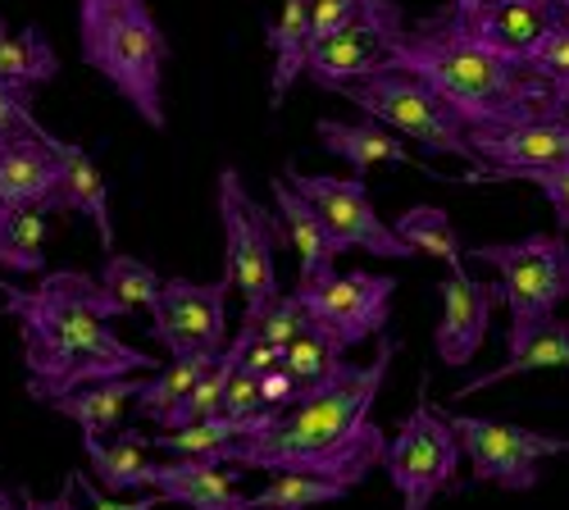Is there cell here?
<instances>
[{"instance_id": "1", "label": "cell", "mask_w": 569, "mask_h": 510, "mask_svg": "<svg viewBox=\"0 0 569 510\" xmlns=\"http://www.w3.org/2000/svg\"><path fill=\"white\" fill-rule=\"evenodd\" d=\"M397 356V338L378 333V356L369 364H338L323 383L306 388L292 406L256 410L242 438L223 442L206 460L228 470H260V474H310L342 483L356 492L383 460L388 433L369 420V410L383 392V379Z\"/></svg>"}, {"instance_id": "2", "label": "cell", "mask_w": 569, "mask_h": 510, "mask_svg": "<svg viewBox=\"0 0 569 510\" xmlns=\"http://www.w3.org/2000/svg\"><path fill=\"white\" fill-rule=\"evenodd\" d=\"M0 314L19 323L32 401L78 383L151 374L156 369L147 351L128 347L110 329V319H123L128 310L91 273L56 269L37 288L0 283Z\"/></svg>"}, {"instance_id": "3", "label": "cell", "mask_w": 569, "mask_h": 510, "mask_svg": "<svg viewBox=\"0 0 569 510\" xmlns=\"http://www.w3.org/2000/svg\"><path fill=\"white\" fill-rule=\"evenodd\" d=\"M388 64L419 73L465 119V128H506L525 119H551V82L525 60H510L473 37L456 10L429 14L392 37Z\"/></svg>"}, {"instance_id": "4", "label": "cell", "mask_w": 569, "mask_h": 510, "mask_svg": "<svg viewBox=\"0 0 569 510\" xmlns=\"http://www.w3.org/2000/svg\"><path fill=\"white\" fill-rule=\"evenodd\" d=\"M78 41L87 69H97L141 123L164 132L169 37L147 0H78Z\"/></svg>"}, {"instance_id": "5", "label": "cell", "mask_w": 569, "mask_h": 510, "mask_svg": "<svg viewBox=\"0 0 569 510\" xmlns=\"http://www.w3.org/2000/svg\"><path fill=\"white\" fill-rule=\"evenodd\" d=\"M328 91H333V97H347L356 110H365L369 119L392 128L397 137H410V142H419L423 151L456 156V160L473 164V147H469L465 119L419 73H410L401 64H378L373 73L338 82Z\"/></svg>"}, {"instance_id": "6", "label": "cell", "mask_w": 569, "mask_h": 510, "mask_svg": "<svg viewBox=\"0 0 569 510\" xmlns=\"http://www.w3.org/2000/svg\"><path fill=\"white\" fill-rule=\"evenodd\" d=\"M473 264H492L501 273V301L510 310L506 351H515L542 319L569 301V238L565 233H529L519 242H488L465 251Z\"/></svg>"}, {"instance_id": "7", "label": "cell", "mask_w": 569, "mask_h": 510, "mask_svg": "<svg viewBox=\"0 0 569 510\" xmlns=\"http://www.w3.org/2000/svg\"><path fill=\"white\" fill-rule=\"evenodd\" d=\"M219 223H223V278L247 297V310H260L278 297V242L282 228L269 214L237 169H219Z\"/></svg>"}, {"instance_id": "8", "label": "cell", "mask_w": 569, "mask_h": 510, "mask_svg": "<svg viewBox=\"0 0 569 510\" xmlns=\"http://www.w3.org/2000/svg\"><path fill=\"white\" fill-rule=\"evenodd\" d=\"M378 466L388 470V479L401 492L406 510H429L433 497L451 488L456 466H460V442H456V429L447 424V414L429 401V383H423L419 406L388 438Z\"/></svg>"}, {"instance_id": "9", "label": "cell", "mask_w": 569, "mask_h": 510, "mask_svg": "<svg viewBox=\"0 0 569 510\" xmlns=\"http://www.w3.org/2000/svg\"><path fill=\"white\" fill-rule=\"evenodd\" d=\"M438 410L447 414L460 451L473 466L469 488L497 483L501 492H529L542 479L547 456H569V438L533 433L525 424H506V420H483V414H451L447 406H438Z\"/></svg>"}, {"instance_id": "10", "label": "cell", "mask_w": 569, "mask_h": 510, "mask_svg": "<svg viewBox=\"0 0 569 510\" xmlns=\"http://www.w3.org/2000/svg\"><path fill=\"white\" fill-rule=\"evenodd\" d=\"M392 292H397L392 278L369 273V269H351V273L323 269L310 283H297V301H301L306 319L315 329H323L342 351H351L388 329Z\"/></svg>"}, {"instance_id": "11", "label": "cell", "mask_w": 569, "mask_h": 510, "mask_svg": "<svg viewBox=\"0 0 569 510\" xmlns=\"http://www.w3.org/2000/svg\"><path fill=\"white\" fill-rule=\"evenodd\" d=\"M282 178L319 210L328 238L338 251H369L383 260H415V251L397 238V228L378 219L365 178H333V173H301L297 164H282Z\"/></svg>"}, {"instance_id": "12", "label": "cell", "mask_w": 569, "mask_h": 510, "mask_svg": "<svg viewBox=\"0 0 569 510\" xmlns=\"http://www.w3.org/2000/svg\"><path fill=\"white\" fill-rule=\"evenodd\" d=\"M228 278L192 283V278H164L151 310V338L178 356H219L228 347Z\"/></svg>"}, {"instance_id": "13", "label": "cell", "mask_w": 569, "mask_h": 510, "mask_svg": "<svg viewBox=\"0 0 569 510\" xmlns=\"http://www.w3.org/2000/svg\"><path fill=\"white\" fill-rule=\"evenodd\" d=\"M473 169L460 178L469 182H510L538 169L569 164V123L560 119H525L506 128H469Z\"/></svg>"}, {"instance_id": "14", "label": "cell", "mask_w": 569, "mask_h": 510, "mask_svg": "<svg viewBox=\"0 0 569 510\" xmlns=\"http://www.w3.org/2000/svg\"><path fill=\"white\" fill-rule=\"evenodd\" d=\"M406 28V14L397 0L378 6L373 14H360L351 23H342L338 32H328L319 41H310L306 51V73L315 78V87H338V82H351V78H365L373 73L378 64H388V51H392V37Z\"/></svg>"}, {"instance_id": "15", "label": "cell", "mask_w": 569, "mask_h": 510, "mask_svg": "<svg viewBox=\"0 0 569 510\" xmlns=\"http://www.w3.org/2000/svg\"><path fill=\"white\" fill-rule=\"evenodd\" d=\"M438 297H442V319L433 333L438 360L451 369H465L488 338V319L501 306V283H479V278H469V273H447L438 283Z\"/></svg>"}, {"instance_id": "16", "label": "cell", "mask_w": 569, "mask_h": 510, "mask_svg": "<svg viewBox=\"0 0 569 510\" xmlns=\"http://www.w3.org/2000/svg\"><path fill=\"white\" fill-rule=\"evenodd\" d=\"M242 470L214 466L206 456H173V460H151L141 488H156L160 501H178L187 510H242V492H237Z\"/></svg>"}, {"instance_id": "17", "label": "cell", "mask_w": 569, "mask_h": 510, "mask_svg": "<svg viewBox=\"0 0 569 510\" xmlns=\"http://www.w3.org/2000/svg\"><path fill=\"white\" fill-rule=\"evenodd\" d=\"M56 151L51 132H23L0 142V214L6 210H41L51 214L56 201Z\"/></svg>"}, {"instance_id": "18", "label": "cell", "mask_w": 569, "mask_h": 510, "mask_svg": "<svg viewBox=\"0 0 569 510\" xmlns=\"http://www.w3.org/2000/svg\"><path fill=\"white\" fill-rule=\"evenodd\" d=\"M315 132H319L323 151L338 156V160H347L356 178H365L373 164H410V169H419V173H429L433 182H460V178L438 173L433 164L415 160V156L401 147V137H397L392 128H383L378 119H369V114H365V119H319Z\"/></svg>"}, {"instance_id": "19", "label": "cell", "mask_w": 569, "mask_h": 510, "mask_svg": "<svg viewBox=\"0 0 569 510\" xmlns=\"http://www.w3.org/2000/svg\"><path fill=\"white\" fill-rule=\"evenodd\" d=\"M51 151H56V201H51V214H87L91 223H97L101 233V247L106 256L114 251V223H110V188L106 178L97 169V160H91L78 142H60V137L51 132Z\"/></svg>"}, {"instance_id": "20", "label": "cell", "mask_w": 569, "mask_h": 510, "mask_svg": "<svg viewBox=\"0 0 569 510\" xmlns=\"http://www.w3.org/2000/svg\"><path fill=\"white\" fill-rule=\"evenodd\" d=\"M269 188H273V206H278V228H282V238L292 242V251H297V260H301V278H297V283H310L315 273L333 269V260H338L342 251L333 247V238H328V228H323L319 210L292 188L288 178L278 173Z\"/></svg>"}, {"instance_id": "21", "label": "cell", "mask_w": 569, "mask_h": 510, "mask_svg": "<svg viewBox=\"0 0 569 510\" xmlns=\"http://www.w3.org/2000/svg\"><path fill=\"white\" fill-rule=\"evenodd\" d=\"M137 379L141 374H123V379H97V383H78L64 392L41 397V406H51L82 429V438H106L123 424V414L137 397Z\"/></svg>"}, {"instance_id": "22", "label": "cell", "mask_w": 569, "mask_h": 510, "mask_svg": "<svg viewBox=\"0 0 569 510\" xmlns=\"http://www.w3.org/2000/svg\"><path fill=\"white\" fill-rule=\"evenodd\" d=\"M456 19L479 41H488L492 51L525 60L538 32L551 23V6H542V0H492V6L473 10V14H456Z\"/></svg>"}, {"instance_id": "23", "label": "cell", "mask_w": 569, "mask_h": 510, "mask_svg": "<svg viewBox=\"0 0 569 510\" xmlns=\"http://www.w3.org/2000/svg\"><path fill=\"white\" fill-rule=\"evenodd\" d=\"M533 369H569V319H556V314L542 319L515 351H506V364H497V369H488V374L469 379L465 388H456L451 401H465L473 392H488V388H497L506 379H519V374H533Z\"/></svg>"}, {"instance_id": "24", "label": "cell", "mask_w": 569, "mask_h": 510, "mask_svg": "<svg viewBox=\"0 0 569 510\" xmlns=\"http://www.w3.org/2000/svg\"><path fill=\"white\" fill-rule=\"evenodd\" d=\"M264 41L273 51V87L269 106L278 110L292 82L306 73V51H310V0H282V19L264 23Z\"/></svg>"}, {"instance_id": "25", "label": "cell", "mask_w": 569, "mask_h": 510, "mask_svg": "<svg viewBox=\"0 0 569 510\" xmlns=\"http://www.w3.org/2000/svg\"><path fill=\"white\" fill-rule=\"evenodd\" d=\"M60 73V56L51 37H46L37 23H28L23 32H10L6 19H0V82H14V87H46Z\"/></svg>"}, {"instance_id": "26", "label": "cell", "mask_w": 569, "mask_h": 510, "mask_svg": "<svg viewBox=\"0 0 569 510\" xmlns=\"http://www.w3.org/2000/svg\"><path fill=\"white\" fill-rule=\"evenodd\" d=\"M147 447H151V438L137 433V429L119 433L114 442L82 438V451L91 460V474H97L101 488H110V492H137L141 488V474H147V466H151Z\"/></svg>"}, {"instance_id": "27", "label": "cell", "mask_w": 569, "mask_h": 510, "mask_svg": "<svg viewBox=\"0 0 569 510\" xmlns=\"http://www.w3.org/2000/svg\"><path fill=\"white\" fill-rule=\"evenodd\" d=\"M397 238L415 251V256H433L447 264V273H465V247L451 228V214L438 206H410L397 223Z\"/></svg>"}, {"instance_id": "28", "label": "cell", "mask_w": 569, "mask_h": 510, "mask_svg": "<svg viewBox=\"0 0 569 510\" xmlns=\"http://www.w3.org/2000/svg\"><path fill=\"white\" fill-rule=\"evenodd\" d=\"M210 360H214V356H178L173 364L151 369V379H137V397H132V406H137L141 420L160 424L164 414L187 397V388L201 379V369H206Z\"/></svg>"}, {"instance_id": "29", "label": "cell", "mask_w": 569, "mask_h": 510, "mask_svg": "<svg viewBox=\"0 0 569 510\" xmlns=\"http://www.w3.org/2000/svg\"><path fill=\"white\" fill-rule=\"evenodd\" d=\"M0 269H10V273L46 269V214L41 210L0 214Z\"/></svg>"}, {"instance_id": "30", "label": "cell", "mask_w": 569, "mask_h": 510, "mask_svg": "<svg viewBox=\"0 0 569 510\" xmlns=\"http://www.w3.org/2000/svg\"><path fill=\"white\" fill-rule=\"evenodd\" d=\"M342 360H347V351L333 338H328L323 329H315L310 319H306V329L288 347H282V369H288V374L301 383V392L315 388V383H323Z\"/></svg>"}, {"instance_id": "31", "label": "cell", "mask_w": 569, "mask_h": 510, "mask_svg": "<svg viewBox=\"0 0 569 510\" xmlns=\"http://www.w3.org/2000/svg\"><path fill=\"white\" fill-rule=\"evenodd\" d=\"M347 488L328 483V479H310V474H273L269 488H260L256 497H242V510H310L323 501H342Z\"/></svg>"}, {"instance_id": "32", "label": "cell", "mask_w": 569, "mask_h": 510, "mask_svg": "<svg viewBox=\"0 0 569 510\" xmlns=\"http://www.w3.org/2000/svg\"><path fill=\"white\" fill-rule=\"evenodd\" d=\"M97 283L132 314L137 306L141 310H147L151 301H156V292H160V283H164V278L147 264V260H137V256H119V251H110L106 256V264H101V278H97Z\"/></svg>"}, {"instance_id": "33", "label": "cell", "mask_w": 569, "mask_h": 510, "mask_svg": "<svg viewBox=\"0 0 569 510\" xmlns=\"http://www.w3.org/2000/svg\"><path fill=\"white\" fill-rule=\"evenodd\" d=\"M251 420H232V414H210V420H197V424H182V429H164L160 438H151V447L169 451V456H210L219 451L223 442L242 438Z\"/></svg>"}, {"instance_id": "34", "label": "cell", "mask_w": 569, "mask_h": 510, "mask_svg": "<svg viewBox=\"0 0 569 510\" xmlns=\"http://www.w3.org/2000/svg\"><path fill=\"white\" fill-rule=\"evenodd\" d=\"M301 329H306V310H301L297 292H288V297L278 292V297H269L260 310H247V314H242V333H247L251 342L288 347Z\"/></svg>"}, {"instance_id": "35", "label": "cell", "mask_w": 569, "mask_h": 510, "mask_svg": "<svg viewBox=\"0 0 569 510\" xmlns=\"http://www.w3.org/2000/svg\"><path fill=\"white\" fill-rule=\"evenodd\" d=\"M525 64H529L538 78H547L551 87L569 82V19L551 14V23H547V28L538 32V41L529 46Z\"/></svg>"}, {"instance_id": "36", "label": "cell", "mask_w": 569, "mask_h": 510, "mask_svg": "<svg viewBox=\"0 0 569 510\" xmlns=\"http://www.w3.org/2000/svg\"><path fill=\"white\" fill-rule=\"evenodd\" d=\"M378 6H388V0H310V41L338 32L360 14H373Z\"/></svg>"}, {"instance_id": "37", "label": "cell", "mask_w": 569, "mask_h": 510, "mask_svg": "<svg viewBox=\"0 0 569 510\" xmlns=\"http://www.w3.org/2000/svg\"><path fill=\"white\" fill-rule=\"evenodd\" d=\"M23 132H41V123L32 114V91L0 82V142H6V137H23Z\"/></svg>"}, {"instance_id": "38", "label": "cell", "mask_w": 569, "mask_h": 510, "mask_svg": "<svg viewBox=\"0 0 569 510\" xmlns=\"http://www.w3.org/2000/svg\"><path fill=\"white\" fill-rule=\"evenodd\" d=\"M256 379H260V374H251V369H242V364H232L228 388H223V410H219V414H232V420H251L256 410H264V406H260V392H256Z\"/></svg>"}, {"instance_id": "39", "label": "cell", "mask_w": 569, "mask_h": 510, "mask_svg": "<svg viewBox=\"0 0 569 510\" xmlns=\"http://www.w3.org/2000/svg\"><path fill=\"white\" fill-rule=\"evenodd\" d=\"M529 182H538V192H542L547 206L556 210L560 233H569V164H560V169H538V173H529Z\"/></svg>"}, {"instance_id": "40", "label": "cell", "mask_w": 569, "mask_h": 510, "mask_svg": "<svg viewBox=\"0 0 569 510\" xmlns=\"http://www.w3.org/2000/svg\"><path fill=\"white\" fill-rule=\"evenodd\" d=\"M256 392H260V406L264 410H278V406H292L301 397V383L282 364H273V369H264V374L256 379Z\"/></svg>"}, {"instance_id": "41", "label": "cell", "mask_w": 569, "mask_h": 510, "mask_svg": "<svg viewBox=\"0 0 569 510\" xmlns=\"http://www.w3.org/2000/svg\"><path fill=\"white\" fill-rule=\"evenodd\" d=\"M78 492L87 497V506H91V510H156V501H160V497H141V501H114V497H106L97 483H87L82 474H78Z\"/></svg>"}, {"instance_id": "42", "label": "cell", "mask_w": 569, "mask_h": 510, "mask_svg": "<svg viewBox=\"0 0 569 510\" xmlns=\"http://www.w3.org/2000/svg\"><path fill=\"white\" fill-rule=\"evenodd\" d=\"M19 510H82V506H78V474H69L64 488H60L51 501H37L32 492H19Z\"/></svg>"}, {"instance_id": "43", "label": "cell", "mask_w": 569, "mask_h": 510, "mask_svg": "<svg viewBox=\"0 0 569 510\" xmlns=\"http://www.w3.org/2000/svg\"><path fill=\"white\" fill-rule=\"evenodd\" d=\"M237 364L251 369V374H264V369L282 364V347H273V342H247V351H242V360H237Z\"/></svg>"}, {"instance_id": "44", "label": "cell", "mask_w": 569, "mask_h": 510, "mask_svg": "<svg viewBox=\"0 0 569 510\" xmlns=\"http://www.w3.org/2000/svg\"><path fill=\"white\" fill-rule=\"evenodd\" d=\"M551 119H560V123H569V82H560V87H551Z\"/></svg>"}, {"instance_id": "45", "label": "cell", "mask_w": 569, "mask_h": 510, "mask_svg": "<svg viewBox=\"0 0 569 510\" xmlns=\"http://www.w3.org/2000/svg\"><path fill=\"white\" fill-rule=\"evenodd\" d=\"M483 6H492V0H451L456 14H473V10H483Z\"/></svg>"}, {"instance_id": "46", "label": "cell", "mask_w": 569, "mask_h": 510, "mask_svg": "<svg viewBox=\"0 0 569 510\" xmlns=\"http://www.w3.org/2000/svg\"><path fill=\"white\" fill-rule=\"evenodd\" d=\"M0 510H19V492H10L6 483H0Z\"/></svg>"}, {"instance_id": "47", "label": "cell", "mask_w": 569, "mask_h": 510, "mask_svg": "<svg viewBox=\"0 0 569 510\" xmlns=\"http://www.w3.org/2000/svg\"><path fill=\"white\" fill-rule=\"evenodd\" d=\"M551 14H560V19H569V0H551Z\"/></svg>"}, {"instance_id": "48", "label": "cell", "mask_w": 569, "mask_h": 510, "mask_svg": "<svg viewBox=\"0 0 569 510\" xmlns=\"http://www.w3.org/2000/svg\"><path fill=\"white\" fill-rule=\"evenodd\" d=\"M542 6H551V0H542Z\"/></svg>"}]
</instances>
